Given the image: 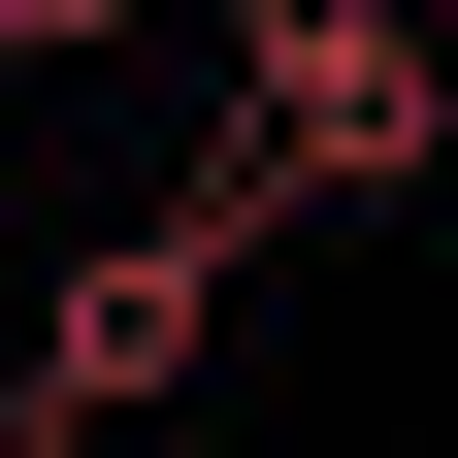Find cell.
I'll list each match as a JSON object with an SVG mask.
<instances>
[{
    "mask_svg": "<svg viewBox=\"0 0 458 458\" xmlns=\"http://www.w3.org/2000/svg\"><path fill=\"white\" fill-rule=\"evenodd\" d=\"M229 66H262L229 131L295 164V197H426V164H458V66H426V0H262Z\"/></svg>",
    "mask_w": 458,
    "mask_h": 458,
    "instance_id": "1",
    "label": "cell"
}]
</instances>
